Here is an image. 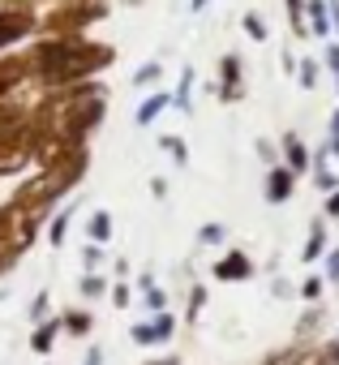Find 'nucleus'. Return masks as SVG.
<instances>
[{
    "label": "nucleus",
    "instance_id": "nucleus-19",
    "mask_svg": "<svg viewBox=\"0 0 339 365\" xmlns=\"http://www.w3.org/2000/svg\"><path fill=\"white\" fill-rule=\"evenodd\" d=\"M305 26H309V35L313 39H330L335 31H330V14H326V0H305Z\"/></svg>",
    "mask_w": 339,
    "mask_h": 365
},
{
    "label": "nucleus",
    "instance_id": "nucleus-20",
    "mask_svg": "<svg viewBox=\"0 0 339 365\" xmlns=\"http://www.w3.org/2000/svg\"><path fill=\"white\" fill-rule=\"evenodd\" d=\"M309 176H313V185H318L322 194H330V190L339 185V176L330 172V155H326V146L313 150V159H309Z\"/></svg>",
    "mask_w": 339,
    "mask_h": 365
},
{
    "label": "nucleus",
    "instance_id": "nucleus-35",
    "mask_svg": "<svg viewBox=\"0 0 339 365\" xmlns=\"http://www.w3.org/2000/svg\"><path fill=\"white\" fill-rule=\"evenodd\" d=\"M48 314H52V292L43 288V292H35V301H31V309H26V318H31V322H43Z\"/></svg>",
    "mask_w": 339,
    "mask_h": 365
},
{
    "label": "nucleus",
    "instance_id": "nucleus-22",
    "mask_svg": "<svg viewBox=\"0 0 339 365\" xmlns=\"http://www.w3.org/2000/svg\"><path fill=\"white\" fill-rule=\"evenodd\" d=\"M172 108H177L181 116H194V65L181 69V82H177V91H172Z\"/></svg>",
    "mask_w": 339,
    "mask_h": 365
},
{
    "label": "nucleus",
    "instance_id": "nucleus-15",
    "mask_svg": "<svg viewBox=\"0 0 339 365\" xmlns=\"http://www.w3.org/2000/svg\"><path fill=\"white\" fill-rule=\"evenodd\" d=\"M330 250V232H326V215L309 220V232H305V245H301V262H322V254Z\"/></svg>",
    "mask_w": 339,
    "mask_h": 365
},
{
    "label": "nucleus",
    "instance_id": "nucleus-2",
    "mask_svg": "<svg viewBox=\"0 0 339 365\" xmlns=\"http://www.w3.org/2000/svg\"><path fill=\"white\" fill-rule=\"evenodd\" d=\"M31 61V91H61L86 78H103L116 65V48L90 35H35L26 43Z\"/></svg>",
    "mask_w": 339,
    "mask_h": 365
},
{
    "label": "nucleus",
    "instance_id": "nucleus-23",
    "mask_svg": "<svg viewBox=\"0 0 339 365\" xmlns=\"http://www.w3.org/2000/svg\"><path fill=\"white\" fill-rule=\"evenodd\" d=\"M108 275L103 271H82V279H78V297L82 301H99V297H108Z\"/></svg>",
    "mask_w": 339,
    "mask_h": 365
},
{
    "label": "nucleus",
    "instance_id": "nucleus-46",
    "mask_svg": "<svg viewBox=\"0 0 339 365\" xmlns=\"http://www.w3.org/2000/svg\"><path fill=\"white\" fill-rule=\"evenodd\" d=\"M146 365H185L181 356H155V361H146Z\"/></svg>",
    "mask_w": 339,
    "mask_h": 365
},
{
    "label": "nucleus",
    "instance_id": "nucleus-47",
    "mask_svg": "<svg viewBox=\"0 0 339 365\" xmlns=\"http://www.w3.org/2000/svg\"><path fill=\"white\" fill-rule=\"evenodd\" d=\"M125 9H142V5H150V0H120Z\"/></svg>",
    "mask_w": 339,
    "mask_h": 365
},
{
    "label": "nucleus",
    "instance_id": "nucleus-48",
    "mask_svg": "<svg viewBox=\"0 0 339 365\" xmlns=\"http://www.w3.org/2000/svg\"><path fill=\"white\" fill-rule=\"evenodd\" d=\"M207 5H211V0H189V9H194V14H202Z\"/></svg>",
    "mask_w": 339,
    "mask_h": 365
},
{
    "label": "nucleus",
    "instance_id": "nucleus-18",
    "mask_svg": "<svg viewBox=\"0 0 339 365\" xmlns=\"http://www.w3.org/2000/svg\"><path fill=\"white\" fill-rule=\"evenodd\" d=\"M61 331L73 335V339H86L95 331V314L86 305H69V309H61Z\"/></svg>",
    "mask_w": 339,
    "mask_h": 365
},
{
    "label": "nucleus",
    "instance_id": "nucleus-6",
    "mask_svg": "<svg viewBox=\"0 0 339 365\" xmlns=\"http://www.w3.org/2000/svg\"><path fill=\"white\" fill-rule=\"evenodd\" d=\"M39 31V14L22 9V5H0V52H14L22 43H31Z\"/></svg>",
    "mask_w": 339,
    "mask_h": 365
},
{
    "label": "nucleus",
    "instance_id": "nucleus-5",
    "mask_svg": "<svg viewBox=\"0 0 339 365\" xmlns=\"http://www.w3.org/2000/svg\"><path fill=\"white\" fill-rule=\"evenodd\" d=\"M43 224H48V215L26 211L14 198L0 202V254H5L9 262H18L26 250H35V241L43 237Z\"/></svg>",
    "mask_w": 339,
    "mask_h": 365
},
{
    "label": "nucleus",
    "instance_id": "nucleus-10",
    "mask_svg": "<svg viewBox=\"0 0 339 365\" xmlns=\"http://www.w3.org/2000/svg\"><path fill=\"white\" fill-rule=\"evenodd\" d=\"M211 275H215L219 284H245V279L258 275V267H254V258H249L245 250H224V254L215 258Z\"/></svg>",
    "mask_w": 339,
    "mask_h": 365
},
{
    "label": "nucleus",
    "instance_id": "nucleus-42",
    "mask_svg": "<svg viewBox=\"0 0 339 365\" xmlns=\"http://www.w3.org/2000/svg\"><path fill=\"white\" fill-rule=\"evenodd\" d=\"M322 356H326L330 365H339V339H322Z\"/></svg>",
    "mask_w": 339,
    "mask_h": 365
},
{
    "label": "nucleus",
    "instance_id": "nucleus-16",
    "mask_svg": "<svg viewBox=\"0 0 339 365\" xmlns=\"http://www.w3.org/2000/svg\"><path fill=\"white\" fill-rule=\"evenodd\" d=\"M61 335H65V331H61V314H48V318L35 322V331H31V352H35V356H52V348H56Z\"/></svg>",
    "mask_w": 339,
    "mask_h": 365
},
{
    "label": "nucleus",
    "instance_id": "nucleus-30",
    "mask_svg": "<svg viewBox=\"0 0 339 365\" xmlns=\"http://www.w3.org/2000/svg\"><path fill=\"white\" fill-rule=\"evenodd\" d=\"M241 26H245V35H249L254 43H266V39H271V26H266V18H262L258 9H249V14L241 18Z\"/></svg>",
    "mask_w": 339,
    "mask_h": 365
},
{
    "label": "nucleus",
    "instance_id": "nucleus-25",
    "mask_svg": "<svg viewBox=\"0 0 339 365\" xmlns=\"http://www.w3.org/2000/svg\"><path fill=\"white\" fill-rule=\"evenodd\" d=\"M296 86L301 91H318V82H322V61H313V56H301V65H296Z\"/></svg>",
    "mask_w": 339,
    "mask_h": 365
},
{
    "label": "nucleus",
    "instance_id": "nucleus-34",
    "mask_svg": "<svg viewBox=\"0 0 339 365\" xmlns=\"http://www.w3.org/2000/svg\"><path fill=\"white\" fill-rule=\"evenodd\" d=\"M142 305H146L150 314H159V309H167V288H159V284H150V288H142Z\"/></svg>",
    "mask_w": 339,
    "mask_h": 365
},
{
    "label": "nucleus",
    "instance_id": "nucleus-11",
    "mask_svg": "<svg viewBox=\"0 0 339 365\" xmlns=\"http://www.w3.org/2000/svg\"><path fill=\"white\" fill-rule=\"evenodd\" d=\"M296 185H301V176H296L292 168L271 163V168H266V180H262V198H266L271 207H283V202L296 194Z\"/></svg>",
    "mask_w": 339,
    "mask_h": 365
},
{
    "label": "nucleus",
    "instance_id": "nucleus-39",
    "mask_svg": "<svg viewBox=\"0 0 339 365\" xmlns=\"http://www.w3.org/2000/svg\"><path fill=\"white\" fill-rule=\"evenodd\" d=\"M254 150H258V159H262L266 168H271V163H279V146H275V142H266V138H258V142H254Z\"/></svg>",
    "mask_w": 339,
    "mask_h": 365
},
{
    "label": "nucleus",
    "instance_id": "nucleus-27",
    "mask_svg": "<svg viewBox=\"0 0 339 365\" xmlns=\"http://www.w3.org/2000/svg\"><path fill=\"white\" fill-rule=\"evenodd\" d=\"M207 301H211V292H207L202 284H194L189 297H185V318H181V322H185V327H198V314L207 309Z\"/></svg>",
    "mask_w": 339,
    "mask_h": 365
},
{
    "label": "nucleus",
    "instance_id": "nucleus-36",
    "mask_svg": "<svg viewBox=\"0 0 339 365\" xmlns=\"http://www.w3.org/2000/svg\"><path fill=\"white\" fill-rule=\"evenodd\" d=\"M322 279L339 288V245H330V250L322 254Z\"/></svg>",
    "mask_w": 339,
    "mask_h": 365
},
{
    "label": "nucleus",
    "instance_id": "nucleus-41",
    "mask_svg": "<svg viewBox=\"0 0 339 365\" xmlns=\"http://www.w3.org/2000/svg\"><path fill=\"white\" fill-rule=\"evenodd\" d=\"M292 292H296V288H292L288 279H275V284H271V297H279V301H288Z\"/></svg>",
    "mask_w": 339,
    "mask_h": 365
},
{
    "label": "nucleus",
    "instance_id": "nucleus-32",
    "mask_svg": "<svg viewBox=\"0 0 339 365\" xmlns=\"http://www.w3.org/2000/svg\"><path fill=\"white\" fill-rule=\"evenodd\" d=\"M322 73H330V82H335V91H339V39H335V35H330L326 48H322Z\"/></svg>",
    "mask_w": 339,
    "mask_h": 365
},
{
    "label": "nucleus",
    "instance_id": "nucleus-7",
    "mask_svg": "<svg viewBox=\"0 0 339 365\" xmlns=\"http://www.w3.org/2000/svg\"><path fill=\"white\" fill-rule=\"evenodd\" d=\"M177 331H181V318L172 309H159L146 322L129 327V344H137V348H167V344L177 339Z\"/></svg>",
    "mask_w": 339,
    "mask_h": 365
},
{
    "label": "nucleus",
    "instance_id": "nucleus-9",
    "mask_svg": "<svg viewBox=\"0 0 339 365\" xmlns=\"http://www.w3.org/2000/svg\"><path fill=\"white\" fill-rule=\"evenodd\" d=\"M31 82V61H26V48L18 52H0V99H9L18 91H26Z\"/></svg>",
    "mask_w": 339,
    "mask_h": 365
},
{
    "label": "nucleus",
    "instance_id": "nucleus-4",
    "mask_svg": "<svg viewBox=\"0 0 339 365\" xmlns=\"http://www.w3.org/2000/svg\"><path fill=\"white\" fill-rule=\"evenodd\" d=\"M108 18H112V0H52L39 14L35 35H90Z\"/></svg>",
    "mask_w": 339,
    "mask_h": 365
},
{
    "label": "nucleus",
    "instance_id": "nucleus-3",
    "mask_svg": "<svg viewBox=\"0 0 339 365\" xmlns=\"http://www.w3.org/2000/svg\"><path fill=\"white\" fill-rule=\"evenodd\" d=\"M35 163V125H31V99L9 95L0 99V180H14Z\"/></svg>",
    "mask_w": 339,
    "mask_h": 365
},
{
    "label": "nucleus",
    "instance_id": "nucleus-17",
    "mask_svg": "<svg viewBox=\"0 0 339 365\" xmlns=\"http://www.w3.org/2000/svg\"><path fill=\"white\" fill-rule=\"evenodd\" d=\"M73 215H78V202H65V207H56L52 215H48V224H43V237H48V245H65V237H69V224H73Z\"/></svg>",
    "mask_w": 339,
    "mask_h": 365
},
{
    "label": "nucleus",
    "instance_id": "nucleus-13",
    "mask_svg": "<svg viewBox=\"0 0 339 365\" xmlns=\"http://www.w3.org/2000/svg\"><path fill=\"white\" fill-rule=\"evenodd\" d=\"M326 305L322 301H313V305H305V314L296 318V327H292V339L296 344H318L322 339V331H326Z\"/></svg>",
    "mask_w": 339,
    "mask_h": 365
},
{
    "label": "nucleus",
    "instance_id": "nucleus-50",
    "mask_svg": "<svg viewBox=\"0 0 339 365\" xmlns=\"http://www.w3.org/2000/svg\"><path fill=\"white\" fill-rule=\"evenodd\" d=\"M330 339H339V327H335V335H330Z\"/></svg>",
    "mask_w": 339,
    "mask_h": 365
},
{
    "label": "nucleus",
    "instance_id": "nucleus-1",
    "mask_svg": "<svg viewBox=\"0 0 339 365\" xmlns=\"http://www.w3.org/2000/svg\"><path fill=\"white\" fill-rule=\"evenodd\" d=\"M108 99H112V91L103 78H86V82L61 86V91H39L31 99L35 168L69 146H90V138L99 133V125L108 116Z\"/></svg>",
    "mask_w": 339,
    "mask_h": 365
},
{
    "label": "nucleus",
    "instance_id": "nucleus-26",
    "mask_svg": "<svg viewBox=\"0 0 339 365\" xmlns=\"http://www.w3.org/2000/svg\"><path fill=\"white\" fill-rule=\"evenodd\" d=\"M283 14H288V35H292V39H309V26H305V0H283Z\"/></svg>",
    "mask_w": 339,
    "mask_h": 365
},
{
    "label": "nucleus",
    "instance_id": "nucleus-38",
    "mask_svg": "<svg viewBox=\"0 0 339 365\" xmlns=\"http://www.w3.org/2000/svg\"><path fill=\"white\" fill-rule=\"evenodd\" d=\"M108 297H112V305H116V309H129V301H133V288H129V279H116V284L108 288Z\"/></svg>",
    "mask_w": 339,
    "mask_h": 365
},
{
    "label": "nucleus",
    "instance_id": "nucleus-45",
    "mask_svg": "<svg viewBox=\"0 0 339 365\" xmlns=\"http://www.w3.org/2000/svg\"><path fill=\"white\" fill-rule=\"evenodd\" d=\"M112 271H116V279H129V258H116Z\"/></svg>",
    "mask_w": 339,
    "mask_h": 365
},
{
    "label": "nucleus",
    "instance_id": "nucleus-44",
    "mask_svg": "<svg viewBox=\"0 0 339 365\" xmlns=\"http://www.w3.org/2000/svg\"><path fill=\"white\" fill-rule=\"evenodd\" d=\"M150 194H155V198H167V180H163V176H150Z\"/></svg>",
    "mask_w": 339,
    "mask_h": 365
},
{
    "label": "nucleus",
    "instance_id": "nucleus-40",
    "mask_svg": "<svg viewBox=\"0 0 339 365\" xmlns=\"http://www.w3.org/2000/svg\"><path fill=\"white\" fill-rule=\"evenodd\" d=\"M322 215H326V220H339V185L326 194V202H322Z\"/></svg>",
    "mask_w": 339,
    "mask_h": 365
},
{
    "label": "nucleus",
    "instance_id": "nucleus-29",
    "mask_svg": "<svg viewBox=\"0 0 339 365\" xmlns=\"http://www.w3.org/2000/svg\"><path fill=\"white\" fill-rule=\"evenodd\" d=\"M198 245H207V250H224V245H228V228H224L219 220L202 224V228H198Z\"/></svg>",
    "mask_w": 339,
    "mask_h": 365
},
{
    "label": "nucleus",
    "instance_id": "nucleus-37",
    "mask_svg": "<svg viewBox=\"0 0 339 365\" xmlns=\"http://www.w3.org/2000/svg\"><path fill=\"white\" fill-rule=\"evenodd\" d=\"M322 146H326L330 159H339V108H335L330 120H326V142H322Z\"/></svg>",
    "mask_w": 339,
    "mask_h": 365
},
{
    "label": "nucleus",
    "instance_id": "nucleus-12",
    "mask_svg": "<svg viewBox=\"0 0 339 365\" xmlns=\"http://www.w3.org/2000/svg\"><path fill=\"white\" fill-rule=\"evenodd\" d=\"M309 159H313V150L305 146V138H301L296 129H288V133L279 138V163L292 168L296 176H309Z\"/></svg>",
    "mask_w": 339,
    "mask_h": 365
},
{
    "label": "nucleus",
    "instance_id": "nucleus-21",
    "mask_svg": "<svg viewBox=\"0 0 339 365\" xmlns=\"http://www.w3.org/2000/svg\"><path fill=\"white\" fill-rule=\"evenodd\" d=\"M112 211L108 207H95L90 215H86V241H95V245H108L112 241Z\"/></svg>",
    "mask_w": 339,
    "mask_h": 365
},
{
    "label": "nucleus",
    "instance_id": "nucleus-28",
    "mask_svg": "<svg viewBox=\"0 0 339 365\" xmlns=\"http://www.w3.org/2000/svg\"><path fill=\"white\" fill-rule=\"evenodd\" d=\"M159 150L172 155V163H177V168H185V163H189V142H185L181 133H163V138H159Z\"/></svg>",
    "mask_w": 339,
    "mask_h": 365
},
{
    "label": "nucleus",
    "instance_id": "nucleus-43",
    "mask_svg": "<svg viewBox=\"0 0 339 365\" xmlns=\"http://www.w3.org/2000/svg\"><path fill=\"white\" fill-rule=\"evenodd\" d=\"M82 365H103V348L95 344V348H86V356H82Z\"/></svg>",
    "mask_w": 339,
    "mask_h": 365
},
{
    "label": "nucleus",
    "instance_id": "nucleus-31",
    "mask_svg": "<svg viewBox=\"0 0 339 365\" xmlns=\"http://www.w3.org/2000/svg\"><path fill=\"white\" fill-rule=\"evenodd\" d=\"M296 297H301L305 305L322 301V297H326V279H322V275H305V279H301V288H296Z\"/></svg>",
    "mask_w": 339,
    "mask_h": 365
},
{
    "label": "nucleus",
    "instance_id": "nucleus-49",
    "mask_svg": "<svg viewBox=\"0 0 339 365\" xmlns=\"http://www.w3.org/2000/svg\"><path fill=\"white\" fill-rule=\"evenodd\" d=\"M9 267H14V262H9V258H5V254H0V275H5V271H9Z\"/></svg>",
    "mask_w": 339,
    "mask_h": 365
},
{
    "label": "nucleus",
    "instance_id": "nucleus-24",
    "mask_svg": "<svg viewBox=\"0 0 339 365\" xmlns=\"http://www.w3.org/2000/svg\"><path fill=\"white\" fill-rule=\"evenodd\" d=\"M159 82H163V61H146V65H137L133 78H129L133 91H150V86H159Z\"/></svg>",
    "mask_w": 339,
    "mask_h": 365
},
{
    "label": "nucleus",
    "instance_id": "nucleus-14",
    "mask_svg": "<svg viewBox=\"0 0 339 365\" xmlns=\"http://www.w3.org/2000/svg\"><path fill=\"white\" fill-rule=\"evenodd\" d=\"M167 108H172V91H163V86H159V91H150V95L137 103V112H133V125H137V129H150V125H155V120H159Z\"/></svg>",
    "mask_w": 339,
    "mask_h": 365
},
{
    "label": "nucleus",
    "instance_id": "nucleus-33",
    "mask_svg": "<svg viewBox=\"0 0 339 365\" xmlns=\"http://www.w3.org/2000/svg\"><path fill=\"white\" fill-rule=\"evenodd\" d=\"M108 245H95V241H86V250H82V271H103V262H108V254H103Z\"/></svg>",
    "mask_w": 339,
    "mask_h": 365
},
{
    "label": "nucleus",
    "instance_id": "nucleus-8",
    "mask_svg": "<svg viewBox=\"0 0 339 365\" xmlns=\"http://www.w3.org/2000/svg\"><path fill=\"white\" fill-rule=\"evenodd\" d=\"M249 95L245 86V56L241 52H224L215 65V99L219 103H241Z\"/></svg>",
    "mask_w": 339,
    "mask_h": 365
}]
</instances>
